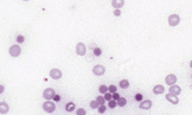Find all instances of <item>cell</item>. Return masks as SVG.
Instances as JSON below:
<instances>
[{
    "instance_id": "d6a6232c",
    "label": "cell",
    "mask_w": 192,
    "mask_h": 115,
    "mask_svg": "<svg viewBox=\"0 0 192 115\" xmlns=\"http://www.w3.org/2000/svg\"><path fill=\"white\" fill-rule=\"evenodd\" d=\"M2 93H4V86L1 84V86H0V94H2Z\"/></svg>"
},
{
    "instance_id": "cb8c5ba5",
    "label": "cell",
    "mask_w": 192,
    "mask_h": 115,
    "mask_svg": "<svg viewBox=\"0 0 192 115\" xmlns=\"http://www.w3.org/2000/svg\"><path fill=\"white\" fill-rule=\"evenodd\" d=\"M104 95V99H106V101H110L113 99V94L110 93V91H107L106 94H103Z\"/></svg>"
},
{
    "instance_id": "3957f363",
    "label": "cell",
    "mask_w": 192,
    "mask_h": 115,
    "mask_svg": "<svg viewBox=\"0 0 192 115\" xmlns=\"http://www.w3.org/2000/svg\"><path fill=\"white\" fill-rule=\"evenodd\" d=\"M76 54L78 55V56H86L87 54V45L84 43H77L76 44Z\"/></svg>"
},
{
    "instance_id": "30bf717a",
    "label": "cell",
    "mask_w": 192,
    "mask_h": 115,
    "mask_svg": "<svg viewBox=\"0 0 192 115\" xmlns=\"http://www.w3.org/2000/svg\"><path fill=\"white\" fill-rule=\"evenodd\" d=\"M152 107V101L151 100H146V101H141V103L139 104V108L142 110H148Z\"/></svg>"
},
{
    "instance_id": "e0dca14e",
    "label": "cell",
    "mask_w": 192,
    "mask_h": 115,
    "mask_svg": "<svg viewBox=\"0 0 192 115\" xmlns=\"http://www.w3.org/2000/svg\"><path fill=\"white\" fill-rule=\"evenodd\" d=\"M99 91L100 94H106L107 91H108V86H106V84H101L99 87Z\"/></svg>"
},
{
    "instance_id": "8fae6325",
    "label": "cell",
    "mask_w": 192,
    "mask_h": 115,
    "mask_svg": "<svg viewBox=\"0 0 192 115\" xmlns=\"http://www.w3.org/2000/svg\"><path fill=\"white\" fill-rule=\"evenodd\" d=\"M170 94H173V95H180L181 93V88L179 87V86H176V84H172V86H170Z\"/></svg>"
},
{
    "instance_id": "7a4b0ae2",
    "label": "cell",
    "mask_w": 192,
    "mask_h": 115,
    "mask_svg": "<svg viewBox=\"0 0 192 115\" xmlns=\"http://www.w3.org/2000/svg\"><path fill=\"white\" fill-rule=\"evenodd\" d=\"M8 52H10V55L12 56V57H19L20 54H21V47L19 46V44H14V45H12V46L10 47V50H8Z\"/></svg>"
},
{
    "instance_id": "d6986e66",
    "label": "cell",
    "mask_w": 192,
    "mask_h": 115,
    "mask_svg": "<svg viewBox=\"0 0 192 115\" xmlns=\"http://www.w3.org/2000/svg\"><path fill=\"white\" fill-rule=\"evenodd\" d=\"M89 104H90V107L93 109H97L100 107V103L97 102V100H93V101L89 102Z\"/></svg>"
},
{
    "instance_id": "83f0119b",
    "label": "cell",
    "mask_w": 192,
    "mask_h": 115,
    "mask_svg": "<svg viewBox=\"0 0 192 115\" xmlns=\"http://www.w3.org/2000/svg\"><path fill=\"white\" fill-rule=\"evenodd\" d=\"M114 15H116V17H120V15H121V11H120L119 8H115V10H114Z\"/></svg>"
},
{
    "instance_id": "ffe728a7",
    "label": "cell",
    "mask_w": 192,
    "mask_h": 115,
    "mask_svg": "<svg viewBox=\"0 0 192 115\" xmlns=\"http://www.w3.org/2000/svg\"><path fill=\"white\" fill-rule=\"evenodd\" d=\"M116 106H118V101H116V100L112 99L110 101H108V107H109V108L113 109V108H115Z\"/></svg>"
},
{
    "instance_id": "277c9868",
    "label": "cell",
    "mask_w": 192,
    "mask_h": 115,
    "mask_svg": "<svg viewBox=\"0 0 192 115\" xmlns=\"http://www.w3.org/2000/svg\"><path fill=\"white\" fill-rule=\"evenodd\" d=\"M168 25L170 26H177V25H179V23H180V17H179L178 14H171L170 17H168Z\"/></svg>"
},
{
    "instance_id": "5bb4252c",
    "label": "cell",
    "mask_w": 192,
    "mask_h": 115,
    "mask_svg": "<svg viewBox=\"0 0 192 115\" xmlns=\"http://www.w3.org/2000/svg\"><path fill=\"white\" fill-rule=\"evenodd\" d=\"M112 5L114 8H121L125 5V0H112Z\"/></svg>"
},
{
    "instance_id": "6da1fadb",
    "label": "cell",
    "mask_w": 192,
    "mask_h": 115,
    "mask_svg": "<svg viewBox=\"0 0 192 115\" xmlns=\"http://www.w3.org/2000/svg\"><path fill=\"white\" fill-rule=\"evenodd\" d=\"M43 110L46 113H53L56 110V103L52 100H46L43 103Z\"/></svg>"
},
{
    "instance_id": "ba28073f",
    "label": "cell",
    "mask_w": 192,
    "mask_h": 115,
    "mask_svg": "<svg viewBox=\"0 0 192 115\" xmlns=\"http://www.w3.org/2000/svg\"><path fill=\"white\" fill-rule=\"evenodd\" d=\"M177 76L174 74H170V75H167L166 76V78H165V82H166V84L167 86H172V84H176L177 83Z\"/></svg>"
},
{
    "instance_id": "5b68a950",
    "label": "cell",
    "mask_w": 192,
    "mask_h": 115,
    "mask_svg": "<svg viewBox=\"0 0 192 115\" xmlns=\"http://www.w3.org/2000/svg\"><path fill=\"white\" fill-rule=\"evenodd\" d=\"M55 95H56V91L52 88H46L44 89V91H43V97L45 100H53Z\"/></svg>"
},
{
    "instance_id": "836d02e7",
    "label": "cell",
    "mask_w": 192,
    "mask_h": 115,
    "mask_svg": "<svg viewBox=\"0 0 192 115\" xmlns=\"http://www.w3.org/2000/svg\"><path fill=\"white\" fill-rule=\"evenodd\" d=\"M190 68H191V69H192V61H191V62H190Z\"/></svg>"
},
{
    "instance_id": "2e32d148",
    "label": "cell",
    "mask_w": 192,
    "mask_h": 115,
    "mask_svg": "<svg viewBox=\"0 0 192 115\" xmlns=\"http://www.w3.org/2000/svg\"><path fill=\"white\" fill-rule=\"evenodd\" d=\"M65 110L69 112V113H71L73 110H75V103L74 102H68L65 106Z\"/></svg>"
},
{
    "instance_id": "52a82bcc",
    "label": "cell",
    "mask_w": 192,
    "mask_h": 115,
    "mask_svg": "<svg viewBox=\"0 0 192 115\" xmlns=\"http://www.w3.org/2000/svg\"><path fill=\"white\" fill-rule=\"evenodd\" d=\"M104 72H106V68L101 64H97L93 68V74L95 76H102V75H104Z\"/></svg>"
},
{
    "instance_id": "9a60e30c",
    "label": "cell",
    "mask_w": 192,
    "mask_h": 115,
    "mask_svg": "<svg viewBox=\"0 0 192 115\" xmlns=\"http://www.w3.org/2000/svg\"><path fill=\"white\" fill-rule=\"evenodd\" d=\"M119 87L122 89H127L129 87V81H128V80H121L119 83Z\"/></svg>"
},
{
    "instance_id": "4316f807",
    "label": "cell",
    "mask_w": 192,
    "mask_h": 115,
    "mask_svg": "<svg viewBox=\"0 0 192 115\" xmlns=\"http://www.w3.org/2000/svg\"><path fill=\"white\" fill-rule=\"evenodd\" d=\"M17 42H18V43H24V42H25V37H24V36H23V34H19V36H18V37H17Z\"/></svg>"
},
{
    "instance_id": "9c48e42d",
    "label": "cell",
    "mask_w": 192,
    "mask_h": 115,
    "mask_svg": "<svg viewBox=\"0 0 192 115\" xmlns=\"http://www.w3.org/2000/svg\"><path fill=\"white\" fill-rule=\"evenodd\" d=\"M165 99L168 102H171L172 104H178L179 103V99H178V95H173V94H168L165 96Z\"/></svg>"
},
{
    "instance_id": "e575fe53",
    "label": "cell",
    "mask_w": 192,
    "mask_h": 115,
    "mask_svg": "<svg viewBox=\"0 0 192 115\" xmlns=\"http://www.w3.org/2000/svg\"><path fill=\"white\" fill-rule=\"evenodd\" d=\"M23 1H29V0H23Z\"/></svg>"
},
{
    "instance_id": "7c38bea8",
    "label": "cell",
    "mask_w": 192,
    "mask_h": 115,
    "mask_svg": "<svg viewBox=\"0 0 192 115\" xmlns=\"http://www.w3.org/2000/svg\"><path fill=\"white\" fill-rule=\"evenodd\" d=\"M153 93L155 95H161L165 93V88H164V86H161V84H157V86H154L153 87Z\"/></svg>"
},
{
    "instance_id": "8992f818",
    "label": "cell",
    "mask_w": 192,
    "mask_h": 115,
    "mask_svg": "<svg viewBox=\"0 0 192 115\" xmlns=\"http://www.w3.org/2000/svg\"><path fill=\"white\" fill-rule=\"evenodd\" d=\"M62 76H63V72L60 71L59 69L57 68H53L50 70V77L55 80V81H57V80H60L62 78Z\"/></svg>"
},
{
    "instance_id": "44dd1931",
    "label": "cell",
    "mask_w": 192,
    "mask_h": 115,
    "mask_svg": "<svg viewBox=\"0 0 192 115\" xmlns=\"http://www.w3.org/2000/svg\"><path fill=\"white\" fill-rule=\"evenodd\" d=\"M94 55L96 56V57H100L101 55H102V49L99 46H96L95 49H94Z\"/></svg>"
},
{
    "instance_id": "4fadbf2b",
    "label": "cell",
    "mask_w": 192,
    "mask_h": 115,
    "mask_svg": "<svg viewBox=\"0 0 192 115\" xmlns=\"http://www.w3.org/2000/svg\"><path fill=\"white\" fill-rule=\"evenodd\" d=\"M10 110V107L6 102H0V114H7Z\"/></svg>"
},
{
    "instance_id": "f1b7e54d",
    "label": "cell",
    "mask_w": 192,
    "mask_h": 115,
    "mask_svg": "<svg viewBox=\"0 0 192 115\" xmlns=\"http://www.w3.org/2000/svg\"><path fill=\"white\" fill-rule=\"evenodd\" d=\"M135 100H136V101H142V94H136L135 95Z\"/></svg>"
},
{
    "instance_id": "603a6c76",
    "label": "cell",
    "mask_w": 192,
    "mask_h": 115,
    "mask_svg": "<svg viewBox=\"0 0 192 115\" xmlns=\"http://www.w3.org/2000/svg\"><path fill=\"white\" fill-rule=\"evenodd\" d=\"M97 110H99L100 114H103V113H106V110H107L106 104H100V107L97 108Z\"/></svg>"
},
{
    "instance_id": "7402d4cb",
    "label": "cell",
    "mask_w": 192,
    "mask_h": 115,
    "mask_svg": "<svg viewBox=\"0 0 192 115\" xmlns=\"http://www.w3.org/2000/svg\"><path fill=\"white\" fill-rule=\"evenodd\" d=\"M96 100H97V102H99L100 104H104L106 103V99H104V96H102V95H99L97 97H96Z\"/></svg>"
},
{
    "instance_id": "4dcf8cb0",
    "label": "cell",
    "mask_w": 192,
    "mask_h": 115,
    "mask_svg": "<svg viewBox=\"0 0 192 115\" xmlns=\"http://www.w3.org/2000/svg\"><path fill=\"white\" fill-rule=\"evenodd\" d=\"M96 46H97V45H96L95 43H91V44L89 45V49H91V50H93V51H94V49H95V47H96Z\"/></svg>"
},
{
    "instance_id": "ac0fdd59",
    "label": "cell",
    "mask_w": 192,
    "mask_h": 115,
    "mask_svg": "<svg viewBox=\"0 0 192 115\" xmlns=\"http://www.w3.org/2000/svg\"><path fill=\"white\" fill-rule=\"evenodd\" d=\"M127 104V100L125 99V97H120L119 100H118V106H120V107H125Z\"/></svg>"
},
{
    "instance_id": "f546056e",
    "label": "cell",
    "mask_w": 192,
    "mask_h": 115,
    "mask_svg": "<svg viewBox=\"0 0 192 115\" xmlns=\"http://www.w3.org/2000/svg\"><path fill=\"white\" fill-rule=\"evenodd\" d=\"M113 99H114V100H116V101H118V100H119V99H120V95L118 94V93H116V91H115V93H113Z\"/></svg>"
},
{
    "instance_id": "d4e9b609",
    "label": "cell",
    "mask_w": 192,
    "mask_h": 115,
    "mask_svg": "<svg viewBox=\"0 0 192 115\" xmlns=\"http://www.w3.org/2000/svg\"><path fill=\"white\" fill-rule=\"evenodd\" d=\"M76 114H77V115H86V114H87V112H86V109L78 108L77 110H76Z\"/></svg>"
},
{
    "instance_id": "1f68e13d",
    "label": "cell",
    "mask_w": 192,
    "mask_h": 115,
    "mask_svg": "<svg viewBox=\"0 0 192 115\" xmlns=\"http://www.w3.org/2000/svg\"><path fill=\"white\" fill-rule=\"evenodd\" d=\"M53 100H55V101H59V100H60V97H59V96H58V95H55V97H53Z\"/></svg>"
},
{
    "instance_id": "484cf974",
    "label": "cell",
    "mask_w": 192,
    "mask_h": 115,
    "mask_svg": "<svg viewBox=\"0 0 192 115\" xmlns=\"http://www.w3.org/2000/svg\"><path fill=\"white\" fill-rule=\"evenodd\" d=\"M116 90H118V88H116V86H114V84H112V86H109V87H108V91H110V93H115V91H116Z\"/></svg>"
}]
</instances>
